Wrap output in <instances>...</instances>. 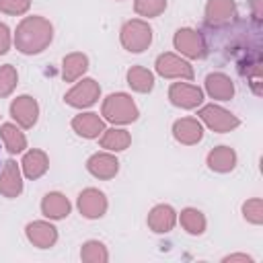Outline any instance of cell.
I'll list each match as a JSON object with an SVG mask.
<instances>
[{
  "mask_svg": "<svg viewBox=\"0 0 263 263\" xmlns=\"http://www.w3.org/2000/svg\"><path fill=\"white\" fill-rule=\"evenodd\" d=\"M53 39V27L45 16H25L14 31V45L25 55H35L47 49Z\"/></svg>",
  "mask_w": 263,
  "mask_h": 263,
  "instance_id": "obj_1",
  "label": "cell"
},
{
  "mask_svg": "<svg viewBox=\"0 0 263 263\" xmlns=\"http://www.w3.org/2000/svg\"><path fill=\"white\" fill-rule=\"evenodd\" d=\"M101 115L111 121V123H117V125H125V123H132L138 119L140 111L134 103V99L125 92H113L109 95L105 101H103V107H101Z\"/></svg>",
  "mask_w": 263,
  "mask_h": 263,
  "instance_id": "obj_2",
  "label": "cell"
},
{
  "mask_svg": "<svg viewBox=\"0 0 263 263\" xmlns=\"http://www.w3.org/2000/svg\"><path fill=\"white\" fill-rule=\"evenodd\" d=\"M119 41L129 53H142L152 43V27L142 18H132L121 27Z\"/></svg>",
  "mask_w": 263,
  "mask_h": 263,
  "instance_id": "obj_3",
  "label": "cell"
},
{
  "mask_svg": "<svg viewBox=\"0 0 263 263\" xmlns=\"http://www.w3.org/2000/svg\"><path fill=\"white\" fill-rule=\"evenodd\" d=\"M173 45L181 55L191 58V60H201L208 53V43H205L203 35L195 29H189V27H183L175 33Z\"/></svg>",
  "mask_w": 263,
  "mask_h": 263,
  "instance_id": "obj_4",
  "label": "cell"
},
{
  "mask_svg": "<svg viewBox=\"0 0 263 263\" xmlns=\"http://www.w3.org/2000/svg\"><path fill=\"white\" fill-rule=\"evenodd\" d=\"M197 115L216 134H226V132H232L234 127L240 125V119L220 105H203Z\"/></svg>",
  "mask_w": 263,
  "mask_h": 263,
  "instance_id": "obj_5",
  "label": "cell"
},
{
  "mask_svg": "<svg viewBox=\"0 0 263 263\" xmlns=\"http://www.w3.org/2000/svg\"><path fill=\"white\" fill-rule=\"evenodd\" d=\"M101 97V86L97 80L92 78H82L80 82H76L66 95H64V101L66 105L74 107V109H84V107H90L99 101Z\"/></svg>",
  "mask_w": 263,
  "mask_h": 263,
  "instance_id": "obj_6",
  "label": "cell"
},
{
  "mask_svg": "<svg viewBox=\"0 0 263 263\" xmlns=\"http://www.w3.org/2000/svg\"><path fill=\"white\" fill-rule=\"evenodd\" d=\"M154 68L156 72L162 76V78H181V80H191L193 78V66L183 60L181 55H175V53H160L154 62Z\"/></svg>",
  "mask_w": 263,
  "mask_h": 263,
  "instance_id": "obj_7",
  "label": "cell"
},
{
  "mask_svg": "<svg viewBox=\"0 0 263 263\" xmlns=\"http://www.w3.org/2000/svg\"><path fill=\"white\" fill-rule=\"evenodd\" d=\"M168 101L181 109H195L203 103V90L195 84L173 82L168 86Z\"/></svg>",
  "mask_w": 263,
  "mask_h": 263,
  "instance_id": "obj_8",
  "label": "cell"
},
{
  "mask_svg": "<svg viewBox=\"0 0 263 263\" xmlns=\"http://www.w3.org/2000/svg\"><path fill=\"white\" fill-rule=\"evenodd\" d=\"M10 117L16 121V125L29 129L37 123V117H39V105L33 97L29 95H21L16 99H12L10 103Z\"/></svg>",
  "mask_w": 263,
  "mask_h": 263,
  "instance_id": "obj_9",
  "label": "cell"
},
{
  "mask_svg": "<svg viewBox=\"0 0 263 263\" xmlns=\"http://www.w3.org/2000/svg\"><path fill=\"white\" fill-rule=\"evenodd\" d=\"M236 16V2L234 0H208L205 4V25L212 29H222L230 25Z\"/></svg>",
  "mask_w": 263,
  "mask_h": 263,
  "instance_id": "obj_10",
  "label": "cell"
},
{
  "mask_svg": "<svg viewBox=\"0 0 263 263\" xmlns=\"http://www.w3.org/2000/svg\"><path fill=\"white\" fill-rule=\"evenodd\" d=\"M78 210L88 220L103 218L105 212H107V197H105V193L95 189V187H86L78 195Z\"/></svg>",
  "mask_w": 263,
  "mask_h": 263,
  "instance_id": "obj_11",
  "label": "cell"
},
{
  "mask_svg": "<svg viewBox=\"0 0 263 263\" xmlns=\"http://www.w3.org/2000/svg\"><path fill=\"white\" fill-rule=\"evenodd\" d=\"M25 234H27L29 242H33V247H37V249H49L58 240V228L45 220L29 222L25 228Z\"/></svg>",
  "mask_w": 263,
  "mask_h": 263,
  "instance_id": "obj_12",
  "label": "cell"
},
{
  "mask_svg": "<svg viewBox=\"0 0 263 263\" xmlns=\"http://www.w3.org/2000/svg\"><path fill=\"white\" fill-rule=\"evenodd\" d=\"M86 171L97 179L109 181L119 173V160L109 152H95L86 160Z\"/></svg>",
  "mask_w": 263,
  "mask_h": 263,
  "instance_id": "obj_13",
  "label": "cell"
},
{
  "mask_svg": "<svg viewBox=\"0 0 263 263\" xmlns=\"http://www.w3.org/2000/svg\"><path fill=\"white\" fill-rule=\"evenodd\" d=\"M0 193L8 199L18 197L23 193V177H21V164H16L12 158L4 162L0 171Z\"/></svg>",
  "mask_w": 263,
  "mask_h": 263,
  "instance_id": "obj_14",
  "label": "cell"
},
{
  "mask_svg": "<svg viewBox=\"0 0 263 263\" xmlns=\"http://www.w3.org/2000/svg\"><path fill=\"white\" fill-rule=\"evenodd\" d=\"M173 136L185 146H193L203 138V125L195 117H181L173 123Z\"/></svg>",
  "mask_w": 263,
  "mask_h": 263,
  "instance_id": "obj_15",
  "label": "cell"
},
{
  "mask_svg": "<svg viewBox=\"0 0 263 263\" xmlns=\"http://www.w3.org/2000/svg\"><path fill=\"white\" fill-rule=\"evenodd\" d=\"M70 125H72V129H74L78 136H82V138H86V140L99 138V136L103 134V129H105L103 117H99V113H92V111L74 115L72 121H70Z\"/></svg>",
  "mask_w": 263,
  "mask_h": 263,
  "instance_id": "obj_16",
  "label": "cell"
},
{
  "mask_svg": "<svg viewBox=\"0 0 263 263\" xmlns=\"http://www.w3.org/2000/svg\"><path fill=\"white\" fill-rule=\"evenodd\" d=\"M146 222H148V228L152 232H158V234L171 232L175 228V224H177V212L168 203H158V205H154L150 210Z\"/></svg>",
  "mask_w": 263,
  "mask_h": 263,
  "instance_id": "obj_17",
  "label": "cell"
},
{
  "mask_svg": "<svg viewBox=\"0 0 263 263\" xmlns=\"http://www.w3.org/2000/svg\"><path fill=\"white\" fill-rule=\"evenodd\" d=\"M21 168H23V175L27 177V179H39V177H43L45 173H47V168H49V158H47V154L43 152V150H39V148H31V150H27L25 152V156H23V160H21Z\"/></svg>",
  "mask_w": 263,
  "mask_h": 263,
  "instance_id": "obj_18",
  "label": "cell"
},
{
  "mask_svg": "<svg viewBox=\"0 0 263 263\" xmlns=\"http://www.w3.org/2000/svg\"><path fill=\"white\" fill-rule=\"evenodd\" d=\"M70 210H72V203L60 191H49L41 199V214L49 220H62L70 214Z\"/></svg>",
  "mask_w": 263,
  "mask_h": 263,
  "instance_id": "obj_19",
  "label": "cell"
},
{
  "mask_svg": "<svg viewBox=\"0 0 263 263\" xmlns=\"http://www.w3.org/2000/svg\"><path fill=\"white\" fill-rule=\"evenodd\" d=\"M205 92L214 101H230L234 97V82L224 72L208 74V78H205Z\"/></svg>",
  "mask_w": 263,
  "mask_h": 263,
  "instance_id": "obj_20",
  "label": "cell"
},
{
  "mask_svg": "<svg viewBox=\"0 0 263 263\" xmlns=\"http://www.w3.org/2000/svg\"><path fill=\"white\" fill-rule=\"evenodd\" d=\"M208 166L214 173H230L236 166V152L230 146H216L208 152Z\"/></svg>",
  "mask_w": 263,
  "mask_h": 263,
  "instance_id": "obj_21",
  "label": "cell"
},
{
  "mask_svg": "<svg viewBox=\"0 0 263 263\" xmlns=\"http://www.w3.org/2000/svg\"><path fill=\"white\" fill-rule=\"evenodd\" d=\"M88 70V58L82 51H72L62 62V78L66 82H76Z\"/></svg>",
  "mask_w": 263,
  "mask_h": 263,
  "instance_id": "obj_22",
  "label": "cell"
},
{
  "mask_svg": "<svg viewBox=\"0 0 263 263\" xmlns=\"http://www.w3.org/2000/svg\"><path fill=\"white\" fill-rule=\"evenodd\" d=\"M101 148L109 150V152H121L132 144V136L127 129L121 127H111V129H103L101 138H99Z\"/></svg>",
  "mask_w": 263,
  "mask_h": 263,
  "instance_id": "obj_23",
  "label": "cell"
},
{
  "mask_svg": "<svg viewBox=\"0 0 263 263\" xmlns=\"http://www.w3.org/2000/svg\"><path fill=\"white\" fill-rule=\"evenodd\" d=\"M125 78L129 88L136 92H150L154 88V74L144 66H132Z\"/></svg>",
  "mask_w": 263,
  "mask_h": 263,
  "instance_id": "obj_24",
  "label": "cell"
},
{
  "mask_svg": "<svg viewBox=\"0 0 263 263\" xmlns=\"http://www.w3.org/2000/svg\"><path fill=\"white\" fill-rule=\"evenodd\" d=\"M0 138H2V142L10 154L25 152V148H27V138L14 123H2L0 125Z\"/></svg>",
  "mask_w": 263,
  "mask_h": 263,
  "instance_id": "obj_25",
  "label": "cell"
},
{
  "mask_svg": "<svg viewBox=\"0 0 263 263\" xmlns=\"http://www.w3.org/2000/svg\"><path fill=\"white\" fill-rule=\"evenodd\" d=\"M179 222L189 234H203L205 232V216L197 208H185L179 216Z\"/></svg>",
  "mask_w": 263,
  "mask_h": 263,
  "instance_id": "obj_26",
  "label": "cell"
},
{
  "mask_svg": "<svg viewBox=\"0 0 263 263\" xmlns=\"http://www.w3.org/2000/svg\"><path fill=\"white\" fill-rule=\"evenodd\" d=\"M80 259L84 263H107L109 261V253L105 249L103 242L99 240H86L80 249Z\"/></svg>",
  "mask_w": 263,
  "mask_h": 263,
  "instance_id": "obj_27",
  "label": "cell"
},
{
  "mask_svg": "<svg viewBox=\"0 0 263 263\" xmlns=\"http://www.w3.org/2000/svg\"><path fill=\"white\" fill-rule=\"evenodd\" d=\"M18 84V74H16V68L12 64H4L0 66V99L12 95V90L16 88Z\"/></svg>",
  "mask_w": 263,
  "mask_h": 263,
  "instance_id": "obj_28",
  "label": "cell"
},
{
  "mask_svg": "<svg viewBox=\"0 0 263 263\" xmlns=\"http://www.w3.org/2000/svg\"><path fill=\"white\" fill-rule=\"evenodd\" d=\"M164 8H166V0H136L134 2V10L146 18H154L162 14Z\"/></svg>",
  "mask_w": 263,
  "mask_h": 263,
  "instance_id": "obj_29",
  "label": "cell"
},
{
  "mask_svg": "<svg viewBox=\"0 0 263 263\" xmlns=\"http://www.w3.org/2000/svg\"><path fill=\"white\" fill-rule=\"evenodd\" d=\"M242 216L245 220H249L251 224H261L263 222V201L259 197L247 199L242 203Z\"/></svg>",
  "mask_w": 263,
  "mask_h": 263,
  "instance_id": "obj_30",
  "label": "cell"
},
{
  "mask_svg": "<svg viewBox=\"0 0 263 263\" xmlns=\"http://www.w3.org/2000/svg\"><path fill=\"white\" fill-rule=\"evenodd\" d=\"M31 8V0H0V12L6 14H25Z\"/></svg>",
  "mask_w": 263,
  "mask_h": 263,
  "instance_id": "obj_31",
  "label": "cell"
},
{
  "mask_svg": "<svg viewBox=\"0 0 263 263\" xmlns=\"http://www.w3.org/2000/svg\"><path fill=\"white\" fill-rule=\"evenodd\" d=\"M10 43H12V37H10V29L0 23V55H4L8 49H10Z\"/></svg>",
  "mask_w": 263,
  "mask_h": 263,
  "instance_id": "obj_32",
  "label": "cell"
},
{
  "mask_svg": "<svg viewBox=\"0 0 263 263\" xmlns=\"http://www.w3.org/2000/svg\"><path fill=\"white\" fill-rule=\"evenodd\" d=\"M261 2H263V0H251V10H253V18H255V23H259V21H261V16H263Z\"/></svg>",
  "mask_w": 263,
  "mask_h": 263,
  "instance_id": "obj_33",
  "label": "cell"
},
{
  "mask_svg": "<svg viewBox=\"0 0 263 263\" xmlns=\"http://www.w3.org/2000/svg\"><path fill=\"white\" fill-rule=\"evenodd\" d=\"M232 261H245V263H251L253 261V257H249V255H228V257H224V263H232Z\"/></svg>",
  "mask_w": 263,
  "mask_h": 263,
  "instance_id": "obj_34",
  "label": "cell"
}]
</instances>
